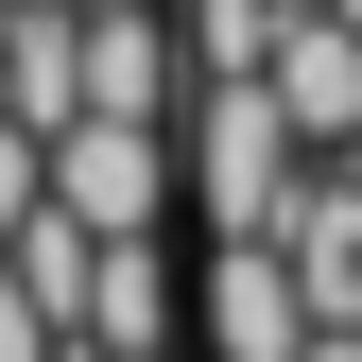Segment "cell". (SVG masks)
<instances>
[{"instance_id":"cell-1","label":"cell","mask_w":362,"mask_h":362,"mask_svg":"<svg viewBox=\"0 0 362 362\" xmlns=\"http://www.w3.org/2000/svg\"><path fill=\"white\" fill-rule=\"evenodd\" d=\"M293 173H310V139L276 121V86H259V69H207L190 86V156H173V207H207V242H224V224H276Z\"/></svg>"},{"instance_id":"cell-2","label":"cell","mask_w":362,"mask_h":362,"mask_svg":"<svg viewBox=\"0 0 362 362\" xmlns=\"http://www.w3.org/2000/svg\"><path fill=\"white\" fill-rule=\"evenodd\" d=\"M259 86H276V121H293L310 156H362V0H276Z\"/></svg>"},{"instance_id":"cell-3","label":"cell","mask_w":362,"mask_h":362,"mask_svg":"<svg viewBox=\"0 0 362 362\" xmlns=\"http://www.w3.org/2000/svg\"><path fill=\"white\" fill-rule=\"evenodd\" d=\"M52 207H86V224H173V121H121V104L52 121Z\"/></svg>"},{"instance_id":"cell-4","label":"cell","mask_w":362,"mask_h":362,"mask_svg":"<svg viewBox=\"0 0 362 362\" xmlns=\"http://www.w3.org/2000/svg\"><path fill=\"white\" fill-rule=\"evenodd\" d=\"M207 362H293L310 345V293H293V259H276V224H224L207 242Z\"/></svg>"},{"instance_id":"cell-5","label":"cell","mask_w":362,"mask_h":362,"mask_svg":"<svg viewBox=\"0 0 362 362\" xmlns=\"http://www.w3.org/2000/svg\"><path fill=\"white\" fill-rule=\"evenodd\" d=\"M276 259H293L310 328H362V173H328V156L293 173V207H276Z\"/></svg>"},{"instance_id":"cell-6","label":"cell","mask_w":362,"mask_h":362,"mask_svg":"<svg viewBox=\"0 0 362 362\" xmlns=\"http://www.w3.org/2000/svg\"><path fill=\"white\" fill-rule=\"evenodd\" d=\"M173 259H156V224H104L86 242V293H69V345H173Z\"/></svg>"},{"instance_id":"cell-7","label":"cell","mask_w":362,"mask_h":362,"mask_svg":"<svg viewBox=\"0 0 362 362\" xmlns=\"http://www.w3.org/2000/svg\"><path fill=\"white\" fill-rule=\"evenodd\" d=\"M86 104V0H0V121H52Z\"/></svg>"},{"instance_id":"cell-8","label":"cell","mask_w":362,"mask_h":362,"mask_svg":"<svg viewBox=\"0 0 362 362\" xmlns=\"http://www.w3.org/2000/svg\"><path fill=\"white\" fill-rule=\"evenodd\" d=\"M86 104H121V121H173V104H190V52L156 35V0H104V18H86Z\"/></svg>"},{"instance_id":"cell-9","label":"cell","mask_w":362,"mask_h":362,"mask_svg":"<svg viewBox=\"0 0 362 362\" xmlns=\"http://www.w3.org/2000/svg\"><path fill=\"white\" fill-rule=\"evenodd\" d=\"M52 190V139H35V121H0V242H18V207Z\"/></svg>"},{"instance_id":"cell-10","label":"cell","mask_w":362,"mask_h":362,"mask_svg":"<svg viewBox=\"0 0 362 362\" xmlns=\"http://www.w3.org/2000/svg\"><path fill=\"white\" fill-rule=\"evenodd\" d=\"M52 345H69V328H52V310L18 293V259H0V362H52Z\"/></svg>"},{"instance_id":"cell-11","label":"cell","mask_w":362,"mask_h":362,"mask_svg":"<svg viewBox=\"0 0 362 362\" xmlns=\"http://www.w3.org/2000/svg\"><path fill=\"white\" fill-rule=\"evenodd\" d=\"M293 362H362V328H310V345H293Z\"/></svg>"},{"instance_id":"cell-12","label":"cell","mask_w":362,"mask_h":362,"mask_svg":"<svg viewBox=\"0 0 362 362\" xmlns=\"http://www.w3.org/2000/svg\"><path fill=\"white\" fill-rule=\"evenodd\" d=\"M69 362H173V345H69Z\"/></svg>"},{"instance_id":"cell-13","label":"cell","mask_w":362,"mask_h":362,"mask_svg":"<svg viewBox=\"0 0 362 362\" xmlns=\"http://www.w3.org/2000/svg\"><path fill=\"white\" fill-rule=\"evenodd\" d=\"M86 18H104V0H86Z\"/></svg>"}]
</instances>
